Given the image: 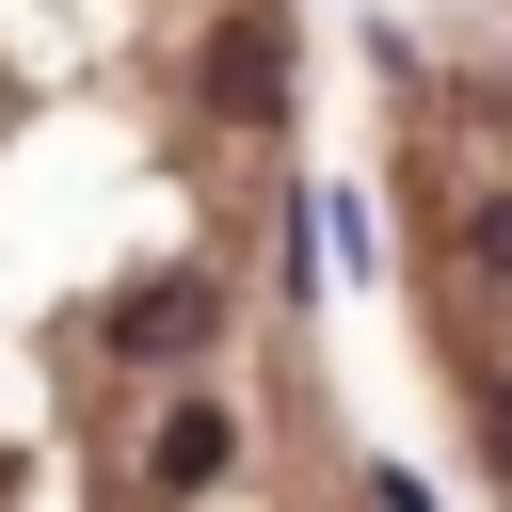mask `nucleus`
<instances>
[{
    "mask_svg": "<svg viewBox=\"0 0 512 512\" xmlns=\"http://www.w3.org/2000/svg\"><path fill=\"white\" fill-rule=\"evenodd\" d=\"M480 448H496V480H512V400H480Z\"/></svg>",
    "mask_w": 512,
    "mask_h": 512,
    "instance_id": "nucleus-3",
    "label": "nucleus"
},
{
    "mask_svg": "<svg viewBox=\"0 0 512 512\" xmlns=\"http://www.w3.org/2000/svg\"><path fill=\"white\" fill-rule=\"evenodd\" d=\"M224 448H240V432H224V416H208V400H192V416H176V432H160V496H192V480H208V464H224Z\"/></svg>",
    "mask_w": 512,
    "mask_h": 512,
    "instance_id": "nucleus-1",
    "label": "nucleus"
},
{
    "mask_svg": "<svg viewBox=\"0 0 512 512\" xmlns=\"http://www.w3.org/2000/svg\"><path fill=\"white\" fill-rule=\"evenodd\" d=\"M128 336H144V352H192V336H208V288H160V304H144Z\"/></svg>",
    "mask_w": 512,
    "mask_h": 512,
    "instance_id": "nucleus-2",
    "label": "nucleus"
},
{
    "mask_svg": "<svg viewBox=\"0 0 512 512\" xmlns=\"http://www.w3.org/2000/svg\"><path fill=\"white\" fill-rule=\"evenodd\" d=\"M480 256H512V208H480Z\"/></svg>",
    "mask_w": 512,
    "mask_h": 512,
    "instance_id": "nucleus-4",
    "label": "nucleus"
}]
</instances>
